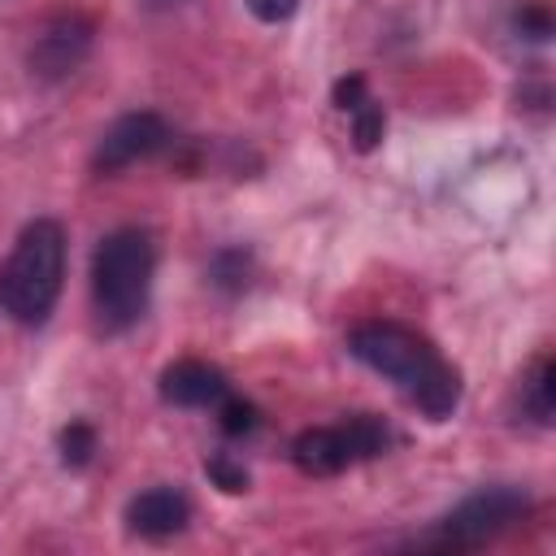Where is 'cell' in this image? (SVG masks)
I'll return each instance as SVG.
<instances>
[{"instance_id": "cell-11", "label": "cell", "mask_w": 556, "mask_h": 556, "mask_svg": "<svg viewBox=\"0 0 556 556\" xmlns=\"http://www.w3.org/2000/svg\"><path fill=\"white\" fill-rule=\"evenodd\" d=\"M248 274H252V256L243 248H226L213 256V282L217 287L239 291V287H248Z\"/></svg>"}, {"instance_id": "cell-9", "label": "cell", "mask_w": 556, "mask_h": 556, "mask_svg": "<svg viewBox=\"0 0 556 556\" xmlns=\"http://www.w3.org/2000/svg\"><path fill=\"white\" fill-rule=\"evenodd\" d=\"M126 521L143 539H165V534H178L191 521V500L178 486H152V491H139L126 504Z\"/></svg>"}, {"instance_id": "cell-2", "label": "cell", "mask_w": 556, "mask_h": 556, "mask_svg": "<svg viewBox=\"0 0 556 556\" xmlns=\"http://www.w3.org/2000/svg\"><path fill=\"white\" fill-rule=\"evenodd\" d=\"M61 278H65V230L52 217H35L17 235L0 269V308L22 326H43L48 313L56 308Z\"/></svg>"}, {"instance_id": "cell-1", "label": "cell", "mask_w": 556, "mask_h": 556, "mask_svg": "<svg viewBox=\"0 0 556 556\" xmlns=\"http://www.w3.org/2000/svg\"><path fill=\"white\" fill-rule=\"evenodd\" d=\"M348 352L391 378L430 421H443L460 404V374L439 356V348L400 321H361L348 334Z\"/></svg>"}, {"instance_id": "cell-7", "label": "cell", "mask_w": 556, "mask_h": 556, "mask_svg": "<svg viewBox=\"0 0 556 556\" xmlns=\"http://www.w3.org/2000/svg\"><path fill=\"white\" fill-rule=\"evenodd\" d=\"M87 48H91V22L74 17V13L56 17V22H48L39 30V39L30 48V70L39 78H65V74H74L83 65Z\"/></svg>"}, {"instance_id": "cell-15", "label": "cell", "mask_w": 556, "mask_h": 556, "mask_svg": "<svg viewBox=\"0 0 556 556\" xmlns=\"http://www.w3.org/2000/svg\"><path fill=\"white\" fill-rule=\"evenodd\" d=\"M204 469H208V478H213L222 491H230V495L248 491V473H243V465H235L230 456H208Z\"/></svg>"}, {"instance_id": "cell-13", "label": "cell", "mask_w": 556, "mask_h": 556, "mask_svg": "<svg viewBox=\"0 0 556 556\" xmlns=\"http://www.w3.org/2000/svg\"><path fill=\"white\" fill-rule=\"evenodd\" d=\"M382 126H387V117H382V104H374V100H361V104L352 109V139H356V148H361V152H369V148L382 139Z\"/></svg>"}, {"instance_id": "cell-6", "label": "cell", "mask_w": 556, "mask_h": 556, "mask_svg": "<svg viewBox=\"0 0 556 556\" xmlns=\"http://www.w3.org/2000/svg\"><path fill=\"white\" fill-rule=\"evenodd\" d=\"M165 143H169V126L161 122V113H148V109L143 113H126V117H117L100 135V143L91 152V165L100 174H117V169H126V165L161 152Z\"/></svg>"}, {"instance_id": "cell-12", "label": "cell", "mask_w": 556, "mask_h": 556, "mask_svg": "<svg viewBox=\"0 0 556 556\" xmlns=\"http://www.w3.org/2000/svg\"><path fill=\"white\" fill-rule=\"evenodd\" d=\"M91 456H96V430H91L87 421H70V426L61 430V460H65L70 469H83Z\"/></svg>"}, {"instance_id": "cell-18", "label": "cell", "mask_w": 556, "mask_h": 556, "mask_svg": "<svg viewBox=\"0 0 556 556\" xmlns=\"http://www.w3.org/2000/svg\"><path fill=\"white\" fill-rule=\"evenodd\" d=\"M517 26H521L530 39H547V35H552V13H547V9H526V13H517Z\"/></svg>"}, {"instance_id": "cell-10", "label": "cell", "mask_w": 556, "mask_h": 556, "mask_svg": "<svg viewBox=\"0 0 556 556\" xmlns=\"http://www.w3.org/2000/svg\"><path fill=\"white\" fill-rule=\"evenodd\" d=\"M552 404H556V365L543 356V361L534 365L530 387H526V408H530L539 421H547V417H552Z\"/></svg>"}, {"instance_id": "cell-17", "label": "cell", "mask_w": 556, "mask_h": 556, "mask_svg": "<svg viewBox=\"0 0 556 556\" xmlns=\"http://www.w3.org/2000/svg\"><path fill=\"white\" fill-rule=\"evenodd\" d=\"M243 4H248L252 17H261V22H287L300 0H243Z\"/></svg>"}, {"instance_id": "cell-8", "label": "cell", "mask_w": 556, "mask_h": 556, "mask_svg": "<svg viewBox=\"0 0 556 556\" xmlns=\"http://www.w3.org/2000/svg\"><path fill=\"white\" fill-rule=\"evenodd\" d=\"M226 374L208 361H174L165 374H161V400L165 404H178V408H208L226 395Z\"/></svg>"}, {"instance_id": "cell-3", "label": "cell", "mask_w": 556, "mask_h": 556, "mask_svg": "<svg viewBox=\"0 0 556 556\" xmlns=\"http://www.w3.org/2000/svg\"><path fill=\"white\" fill-rule=\"evenodd\" d=\"M152 269H156V248L148 230L122 226L100 239L91 256V304L104 330H126L143 317Z\"/></svg>"}, {"instance_id": "cell-5", "label": "cell", "mask_w": 556, "mask_h": 556, "mask_svg": "<svg viewBox=\"0 0 556 556\" xmlns=\"http://www.w3.org/2000/svg\"><path fill=\"white\" fill-rule=\"evenodd\" d=\"M526 508H530L526 491H517V486H486V491L469 495L465 504H456L426 543H434V547H482L486 539L504 534Z\"/></svg>"}, {"instance_id": "cell-4", "label": "cell", "mask_w": 556, "mask_h": 556, "mask_svg": "<svg viewBox=\"0 0 556 556\" xmlns=\"http://www.w3.org/2000/svg\"><path fill=\"white\" fill-rule=\"evenodd\" d=\"M387 439H391V434H387L382 417L356 413V417H348L343 426H313V430L295 434L291 460H295L304 473H313V478H330V473H343V469L356 465V460L378 456V452L387 447Z\"/></svg>"}, {"instance_id": "cell-14", "label": "cell", "mask_w": 556, "mask_h": 556, "mask_svg": "<svg viewBox=\"0 0 556 556\" xmlns=\"http://www.w3.org/2000/svg\"><path fill=\"white\" fill-rule=\"evenodd\" d=\"M217 421H222L226 434H248V430H256V408L239 395H222L217 400Z\"/></svg>"}, {"instance_id": "cell-16", "label": "cell", "mask_w": 556, "mask_h": 556, "mask_svg": "<svg viewBox=\"0 0 556 556\" xmlns=\"http://www.w3.org/2000/svg\"><path fill=\"white\" fill-rule=\"evenodd\" d=\"M361 100H369V96H365V78H361V74H348V78H339V83H334V109L352 113Z\"/></svg>"}]
</instances>
